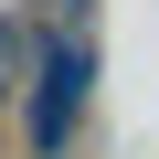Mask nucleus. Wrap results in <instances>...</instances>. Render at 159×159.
<instances>
[{
	"label": "nucleus",
	"mask_w": 159,
	"mask_h": 159,
	"mask_svg": "<svg viewBox=\"0 0 159 159\" xmlns=\"http://www.w3.org/2000/svg\"><path fill=\"white\" fill-rule=\"evenodd\" d=\"M85 96H96V43H85V21H32V74H21V138H32V159H64V148H74Z\"/></svg>",
	"instance_id": "f257e3e1"
},
{
	"label": "nucleus",
	"mask_w": 159,
	"mask_h": 159,
	"mask_svg": "<svg viewBox=\"0 0 159 159\" xmlns=\"http://www.w3.org/2000/svg\"><path fill=\"white\" fill-rule=\"evenodd\" d=\"M21 74H32V11H0V85L21 96Z\"/></svg>",
	"instance_id": "f03ea898"
},
{
	"label": "nucleus",
	"mask_w": 159,
	"mask_h": 159,
	"mask_svg": "<svg viewBox=\"0 0 159 159\" xmlns=\"http://www.w3.org/2000/svg\"><path fill=\"white\" fill-rule=\"evenodd\" d=\"M0 117H11V85H0Z\"/></svg>",
	"instance_id": "7ed1b4c3"
}]
</instances>
